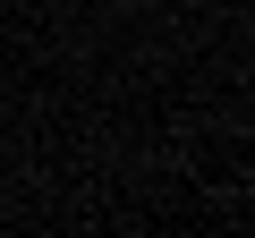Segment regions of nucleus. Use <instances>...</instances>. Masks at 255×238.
Here are the masks:
<instances>
[]
</instances>
